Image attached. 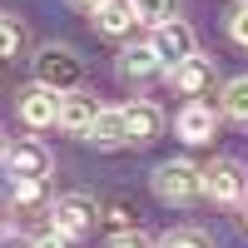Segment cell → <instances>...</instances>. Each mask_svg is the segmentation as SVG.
<instances>
[{"mask_svg": "<svg viewBox=\"0 0 248 248\" xmlns=\"http://www.w3.org/2000/svg\"><path fill=\"white\" fill-rule=\"evenodd\" d=\"M154 194L164 203H189V199L203 194V169L189 159H164L154 169Z\"/></svg>", "mask_w": 248, "mask_h": 248, "instance_id": "cell-2", "label": "cell"}, {"mask_svg": "<svg viewBox=\"0 0 248 248\" xmlns=\"http://www.w3.org/2000/svg\"><path fill=\"white\" fill-rule=\"evenodd\" d=\"M243 5H248V0H243Z\"/></svg>", "mask_w": 248, "mask_h": 248, "instance_id": "cell-28", "label": "cell"}, {"mask_svg": "<svg viewBox=\"0 0 248 248\" xmlns=\"http://www.w3.org/2000/svg\"><path fill=\"white\" fill-rule=\"evenodd\" d=\"M5 233H10V214L0 209V238H5Z\"/></svg>", "mask_w": 248, "mask_h": 248, "instance_id": "cell-25", "label": "cell"}, {"mask_svg": "<svg viewBox=\"0 0 248 248\" xmlns=\"http://www.w3.org/2000/svg\"><path fill=\"white\" fill-rule=\"evenodd\" d=\"M79 79H85V60H79L70 45H40V55H35V85H45L55 94H70V90H79Z\"/></svg>", "mask_w": 248, "mask_h": 248, "instance_id": "cell-1", "label": "cell"}, {"mask_svg": "<svg viewBox=\"0 0 248 248\" xmlns=\"http://www.w3.org/2000/svg\"><path fill=\"white\" fill-rule=\"evenodd\" d=\"M119 75L124 79H154V75H164V65H159V55H154V45H134V50H124L119 55Z\"/></svg>", "mask_w": 248, "mask_h": 248, "instance_id": "cell-14", "label": "cell"}, {"mask_svg": "<svg viewBox=\"0 0 248 248\" xmlns=\"http://www.w3.org/2000/svg\"><path fill=\"white\" fill-rule=\"evenodd\" d=\"M45 203H55L45 179H10V209L15 214H35V209H45Z\"/></svg>", "mask_w": 248, "mask_h": 248, "instance_id": "cell-15", "label": "cell"}, {"mask_svg": "<svg viewBox=\"0 0 248 248\" xmlns=\"http://www.w3.org/2000/svg\"><path fill=\"white\" fill-rule=\"evenodd\" d=\"M94 218H99V203L90 194H60L50 203V229L55 233H65V238H79V233H90L94 229Z\"/></svg>", "mask_w": 248, "mask_h": 248, "instance_id": "cell-3", "label": "cell"}, {"mask_svg": "<svg viewBox=\"0 0 248 248\" xmlns=\"http://www.w3.org/2000/svg\"><path fill=\"white\" fill-rule=\"evenodd\" d=\"M169 75V85L179 90V94H203L214 85V60L209 55H194V60H184V65H174V70H164Z\"/></svg>", "mask_w": 248, "mask_h": 248, "instance_id": "cell-11", "label": "cell"}, {"mask_svg": "<svg viewBox=\"0 0 248 248\" xmlns=\"http://www.w3.org/2000/svg\"><path fill=\"white\" fill-rule=\"evenodd\" d=\"M15 109H20V119L30 129H45V124H60V94L45 90V85H30V90H20Z\"/></svg>", "mask_w": 248, "mask_h": 248, "instance_id": "cell-7", "label": "cell"}, {"mask_svg": "<svg viewBox=\"0 0 248 248\" xmlns=\"http://www.w3.org/2000/svg\"><path fill=\"white\" fill-rule=\"evenodd\" d=\"M229 35L238 40V45H248V5H238V10H233V20H229Z\"/></svg>", "mask_w": 248, "mask_h": 248, "instance_id": "cell-21", "label": "cell"}, {"mask_svg": "<svg viewBox=\"0 0 248 248\" xmlns=\"http://www.w3.org/2000/svg\"><path fill=\"white\" fill-rule=\"evenodd\" d=\"M99 218H105V223H114V229L119 233H129V229H139V203L129 199V194H109L105 203H99Z\"/></svg>", "mask_w": 248, "mask_h": 248, "instance_id": "cell-16", "label": "cell"}, {"mask_svg": "<svg viewBox=\"0 0 248 248\" xmlns=\"http://www.w3.org/2000/svg\"><path fill=\"white\" fill-rule=\"evenodd\" d=\"M20 40H25V30H20L15 20H10L5 10H0V65H5L10 55H20Z\"/></svg>", "mask_w": 248, "mask_h": 248, "instance_id": "cell-19", "label": "cell"}, {"mask_svg": "<svg viewBox=\"0 0 248 248\" xmlns=\"http://www.w3.org/2000/svg\"><path fill=\"white\" fill-rule=\"evenodd\" d=\"M164 129V114L149 105V99H134V105H124V134H129V144H154Z\"/></svg>", "mask_w": 248, "mask_h": 248, "instance_id": "cell-9", "label": "cell"}, {"mask_svg": "<svg viewBox=\"0 0 248 248\" xmlns=\"http://www.w3.org/2000/svg\"><path fill=\"white\" fill-rule=\"evenodd\" d=\"M30 248H70V238L50 229V233H40V238H30Z\"/></svg>", "mask_w": 248, "mask_h": 248, "instance_id": "cell-23", "label": "cell"}, {"mask_svg": "<svg viewBox=\"0 0 248 248\" xmlns=\"http://www.w3.org/2000/svg\"><path fill=\"white\" fill-rule=\"evenodd\" d=\"M70 5H79V10H90V15H94L99 5H105V0H70Z\"/></svg>", "mask_w": 248, "mask_h": 248, "instance_id": "cell-24", "label": "cell"}, {"mask_svg": "<svg viewBox=\"0 0 248 248\" xmlns=\"http://www.w3.org/2000/svg\"><path fill=\"white\" fill-rule=\"evenodd\" d=\"M94 25H99V35H129L139 25L134 0H105V5L94 10Z\"/></svg>", "mask_w": 248, "mask_h": 248, "instance_id": "cell-12", "label": "cell"}, {"mask_svg": "<svg viewBox=\"0 0 248 248\" xmlns=\"http://www.w3.org/2000/svg\"><path fill=\"white\" fill-rule=\"evenodd\" d=\"M109 248H149V238H144L139 229H129V233H114V238H109Z\"/></svg>", "mask_w": 248, "mask_h": 248, "instance_id": "cell-22", "label": "cell"}, {"mask_svg": "<svg viewBox=\"0 0 248 248\" xmlns=\"http://www.w3.org/2000/svg\"><path fill=\"white\" fill-rule=\"evenodd\" d=\"M223 114L238 119V124H248V75H238V79L223 85Z\"/></svg>", "mask_w": 248, "mask_h": 248, "instance_id": "cell-17", "label": "cell"}, {"mask_svg": "<svg viewBox=\"0 0 248 248\" xmlns=\"http://www.w3.org/2000/svg\"><path fill=\"white\" fill-rule=\"evenodd\" d=\"M0 159H5V134H0Z\"/></svg>", "mask_w": 248, "mask_h": 248, "instance_id": "cell-26", "label": "cell"}, {"mask_svg": "<svg viewBox=\"0 0 248 248\" xmlns=\"http://www.w3.org/2000/svg\"><path fill=\"white\" fill-rule=\"evenodd\" d=\"M134 10L144 25H164V20H179V0H134Z\"/></svg>", "mask_w": 248, "mask_h": 248, "instance_id": "cell-18", "label": "cell"}, {"mask_svg": "<svg viewBox=\"0 0 248 248\" xmlns=\"http://www.w3.org/2000/svg\"><path fill=\"white\" fill-rule=\"evenodd\" d=\"M243 164L238 159H214V164H203V194H209L214 203H233L243 199Z\"/></svg>", "mask_w": 248, "mask_h": 248, "instance_id": "cell-6", "label": "cell"}, {"mask_svg": "<svg viewBox=\"0 0 248 248\" xmlns=\"http://www.w3.org/2000/svg\"><path fill=\"white\" fill-rule=\"evenodd\" d=\"M214 129H218V114L209 109V105H184L179 114H174V134L184 139V144H209L214 139Z\"/></svg>", "mask_w": 248, "mask_h": 248, "instance_id": "cell-8", "label": "cell"}, {"mask_svg": "<svg viewBox=\"0 0 248 248\" xmlns=\"http://www.w3.org/2000/svg\"><path fill=\"white\" fill-rule=\"evenodd\" d=\"M243 223H248V209H243Z\"/></svg>", "mask_w": 248, "mask_h": 248, "instance_id": "cell-27", "label": "cell"}, {"mask_svg": "<svg viewBox=\"0 0 248 248\" xmlns=\"http://www.w3.org/2000/svg\"><path fill=\"white\" fill-rule=\"evenodd\" d=\"M85 139L94 149H124V144H129V134H124V109H99V119L90 124Z\"/></svg>", "mask_w": 248, "mask_h": 248, "instance_id": "cell-13", "label": "cell"}, {"mask_svg": "<svg viewBox=\"0 0 248 248\" xmlns=\"http://www.w3.org/2000/svg\"><path fill=\"white\" fill-rule=\"evenodd\" d=\"M154 248H209V243H203V233H194V229H174V233H164Z\"/></svg>", "mask_w": 248, "mask_h": 248, "instance_id": "cell-20", "label": "cell"}, {"mask_svg": "<svg viewBox=\"0 0 248 248\" xmlns=\"http://www.w3.org/2000/svg\"><path fill=\"white\" fill-rule=\"evenodd\" d=\"M94 119H99V99H90L85 90L60 94V129H70V134H90Z\"/></svg>", "mask_w": 248, "mask_h": 248, "instance_id": "cell-10", "label": "cell"}, {"mask_svg": "<svg viewBox=\"0 0 248 248\" xmlns=\"http://www.w3.org/2000/svg\"><path fill=\"white\" fill-rule=\"evenodd\" d=\"M0 164H5L10 179H50V164H55V159H50V149H45L40 139H10Z\"/></svg>", "mask_w": 248, "mask_h": 248, "instance_id": "cell-5", "label": "cell"}, {"mask_svg": "<svg viewBox=\"0 0 248 248\" xmlns=\"http://www.w3.org/2000/svg\"><path fill=\"white\" fill-rule=\"evenodd\" d=\"M149 45H154V55H159L164 70H174V65H184V60L199 55V40H194V30L184 25V20H164V25H154Z\"/></svg>", "mask_w": 248, "mask_h": 248, "instance_id": "cell-4", "label": "cell"}]
</instances>
